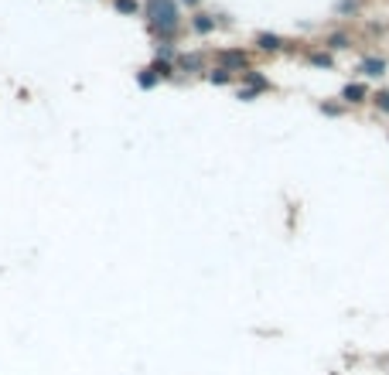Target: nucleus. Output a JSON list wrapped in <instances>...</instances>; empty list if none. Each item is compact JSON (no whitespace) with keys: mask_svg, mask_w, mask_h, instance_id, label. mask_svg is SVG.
Returning <instances> with one entry per match:
<instances>
[{"mask_svg":"<svg viewBox=\"0 0 389 375\" xmlns=\"http://www.w3.org/2000/svg\"><path fill=\"white\" fill-rule=\"evenodd\" d=\"M144 18L157 41H175V35L181 31V4L178 0H147Z\"/></svg>","mask_w":389,"mask_h":375,"instance_id":"obj_1","label":"nucleus"},{"mask_svg":"<svg viewBox=\"0 0 389 375\" xmlns=\"http://www.w3.org/2000/svg\"><path fill=\"white\" fill-rule=\"evenodd\" d=\"M239 79H243V85L236 89V96L243 99V102H253L256 96H263V93H270V89H273V85H270V79H267L263 72H256V69H250V72H243Z\"/></svg>","mask_w":389,"mask_h":375,"instance_id":"obj_2","label":"nucleus"},{"mask_svg":"<svg viewBox=\"0 0 389 375\" xmlns=\"http://www.w3.org/2000/svg\"><path fill=\"white\" fill-rule=\"evenodd\" d=\"M215 65L229 69L233 76H243V72H250V69H253V65H250V52H246V48H222V52H215Z\"/></svg>","mask_w":389,"mask_h":375,"instance_id":"obj_3","label":"nucleus"},{"mask_svg":"<svg viewBox=\"0 0 389 375\" xmlns=\"http://www.w3.org/2000/svg\"><path fill=\"white\" fill-rule=\"evenodd\" d=\"M389 72V59L386 55H362V59H359V76H362V79H383V76H386Z\"/></svg>","mask_w":389,"mask_h":375,"instance_id":"obj_4","label":"nucleus"},{"mask_svg":"<svg viewBox=\"0 0 389 375\" xmlns=\"http://www.w3.org/2000/svg\"><path fill=\"white\" fill-rule=\"evenodd\" d=\"M342 102H345V106H362V102H369L372 99V89H369V82L366 79H359V82H345V85H342Z\"/></svg>","mask_w":389,"mask_h":375,"instance_id":"obj_5","label":"nucleus"},{"mask_svg":"<svg viewBox=\"0 0 389 375\" xmlns=\"http://www.w3.org/2000/svg\"><path fill=\"white\" fill-rule=\"evenodd\" d=\"M253 44H256V52H263V55H280L291 41L284 38V35H277V31H256Z\"/></svg>","mask_w":389,"mask_h":375,"instance_id":"obj_6","label":"nucleus"},{"mask_svg":"<svg viewBox=\"0 0 389 375\" xmlns=\"http://www.w3.org/2000/svg\"><path fill=\"white\" fill-rule=\"evenodd\" d=\"M188 24H192L194 35L205 38V35H212L215 28H219V18H215V14H205V11H194L192 18H188Z\"/></svg>","mask_w":389,"mask_h":375,"instance_id":"obj_7","label":"nucleus"},{"mask_svg":"<svg viewBox=\"0 0 389 375\" xmlns=\"http://www.w3.org/2000/svg\"><path fill=\"white\" fill-rule=\"evenodd\" d=\"M352 44H355V38H352L345 28H338V31H331V35H325V48H328L331 55L335 52H349Z\"/></svg>","mask_w":389,"mask_h":375,"instance_id":"obj_8","label":"nucleus"},{"mask_svg":"<svg viewBox=\"0 0 389 375\" xmlns=\"http://www.w3.org/2000/svg\"><path fill=\"white\" fill-rule=\"evenodd\" d=\"M178 72H188V76H194V72H209L205 69V55H198V52H192V55H178Z\"/></svg>","mask_w":389,"mask_h":375,"instance_id":"obj_9","label":"nucleus"},{"mask_svg":"<svg viewBox=\"0 0 389 375\" xmlns=\"http://www.w3.org/2000/svg\"><path fill=\"white\" fill-rule=\"evenodd\" d=\"M362 7H366V0H338V4H335V14H338V18H355Z\"/></svg>","mask_w":389,"mask_h":375,"instance_id":"obj_10","label":"nucleus"},{"mask_svg":"<svg viewBox=\"0 0 389 375\" xmlns=\"http://www.w3.org/2000/svg\"><path fill=\"white\" fill-rule=\"evenodd\" d=\"M205 79L212 82V85H233V72H229V69H222V65H215V69H209V72H205Z\"/></svg>","mask_w":389,"mask_h":375,"instance_id":"obj_11","label":"nucleus"},{"mask_svg":"<svg viewBox=\"0 0 389 375\" xmlns=\"http://www.w3.org/2000/svg\"><path fill=\"white\" fill-rule=\"evenodd\" d=\"M308 65H314V69H331V65H335V55H331L328 48H321V52H308Z\"/></svg>","mask_w":389,"mask_h":375,"instance_id":"obj_12","label":"nucleus"},{"mask_svg":"<svg viewBox=\"0 0 389 375\" xmlns=\"http://www.w3.org/2000/svg\"><path fill=\"white\" fill-rule=\"evenodd\" d=\"M161 76H157L154 69H151V65H147V69H140V72H137V85H140V89H154V85H161Z\"/></svg>","mask_w":389,"mask_h":375,"instance_id":"obj_13","label":"nucleus"},{"mask_svg":"<svg viewBox=\"0 0 389 375\" xmlns=\"http://www.w3.org/2000/svg\"><path fill=\"white\" fill-rule=\"evenodd\" d=\"M372 106H376V113H383V117H389V89H379V93H372L369 99Z\"/></svg>","mask_w":389,"mask_h":375,"instance_id":"obj_14","label":"nucleus"},{"mask_svg":"<svg viewBox=\"0 0 389 375\" xmlns=\"http://www.w3.org/2000/svg\"><path fill=\"white\" fill-rule=\"evenodd\" d=\"M113 7H117L120 14H127V18L140 14V4H137V0H113Z\"/></svg>","mask_w":389,"mask_h":375,"instance_id":"obj_15","label":"nucleus"},{"mask_svg":"<svg viewBox=\"0 0 389 375\" xmlns=\"http://www.w3.org/2000/svg\"><path fill=\"white\" fill-rule=\"evenodd\" d=\"M345 109H349L345 102H321V113L325 117H345Z\"/></svg>","mask_w":389,"mask_h":375,"instance_id":"obj_16","label":"nucleus"},{"mask_svg":"<svg viewBox=\"0 0 389 375\" xmlns=\"http://www.w3.org/2000/svg\"><path fill=\"white\" fill-rule=\"evenodd\" d=\"M181 4H185V7H198L202 0H181Z\"/></svg>","mask_w":389,"mask_h":375,"instance_id":"obj_17","label":"nucleus"}]
</instances>
